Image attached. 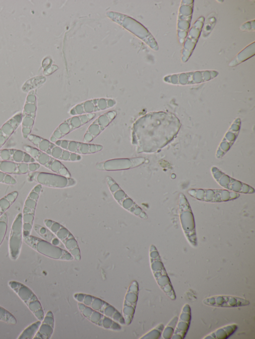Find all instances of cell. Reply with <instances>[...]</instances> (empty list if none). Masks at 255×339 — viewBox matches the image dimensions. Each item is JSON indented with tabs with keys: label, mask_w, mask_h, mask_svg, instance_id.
Instances as JSON below:
<instances>
[{
	"label": "cell",
	"mask_w": 255,
	"mask_h": 339,
	"mask_svg": "<svg viewBox=\"0 0 255 339\" xmlns=\"http://www.w3.org/2000/svg\"><path fill=\"white\" fill-rule=\"evenodd\" d=\"M0 321L9 325H15L17 320L14 316L8 310L0 306Z\"/></svg>",
	"instance_id": "25"
},
{
	"label": "cell",
	"mask_w": 255,
	"mask_h": 339,
	"mask_svg": "<svg viewBox=\"0 0 255 339\" xmlns=\"http://www.w3.org/2000/svg\"><path fill=\"white\" fill-rule=\"evenodd\" d=\"M36 148L56 159L66 161H77L81 157L59 147L54 142L34 134H29L27 138Z\"/></svg>",
	"instance_id": "1"
},
{
	"label": "cell",
	"mask_w": 255,
	"mask_h": 339,
	"mask_svg": "<svg viewBox=\"0 0 255 339\" xmlns=\"http://www.w3.org/2000/svg\"><path fill=\"white\" fill-rule=\"evenodd\" d=\"M8 226V216L5 213L0 218V246L5 236Z\"/></svg>",
	"instance_id": "26"
},
{
	"label": "cell",
	"mask_w": 255,
	"mask_h": 339,
	"mask_svg": "<svg viewBox=\"0 0 255 339\" xmlns=\"http://www.w3.org/2000/svg\"><path fill=\"white\" fill-rule=\"evenodd\" d=\"M163 329V325L162 324H160L144 336L147 337V338L158 339L160 337Z\"/></svg>",
	"instance_id": "29"
},
{
	"label": "cell",
	"mask_w": 255,
	"mask_h": 339,
	"mask_svg": "<svg viewBox=\"0 0 255 339\" xmlns=\"http://www.w3.org/2000/svg\"><path fill=\"white\" fill-rule=\"evenodd\" d=\"M116 115V111H112L96 118L88 127L84 135L83 142L90 143L97 138L111 123Z\"/></svg>",
	"instance_id": "11"
},
{
	"label": "cell",
	"mask_w": 255,
	"mask_h": 339,
	"mask_svg": "<svg viewBox=\"0 0 255 339\" xmlns=\"http://www.w3.org/2000/svg\"><path fill=\"white\" fill-rule=\"evenodd\" d=\"M138 285L136 281H133L127 292L125 297L123 308V317L125 324H130L134 313V310L138 298Z\"/></svg>",
	"instance_id": "15"
},
{
	"label": "cell",
	"mask_w": 255,
	"mask_h": 339,
	"mask_svg": "<svg viewBox=\"0 0 255 339\" xmlns=\"http://www.w3.org/2000/svg\"><path fill=\"white\" fill-rule=\"evenodd\" d=\"M41 321H37L31 324L27 327L20 334L18 339H33L36 334Z\"/></svg>",
	"instance_id": "24"
},
{
	"label": "cell",
	"mask_w": 255,
	"mask_h": 339,
	"mask_svg": "<svg viewBox=\"0 0 255 339\" xmlns=\"http://www.w3.org/2000/svg\"><path fill=\"white\" fill-rule=\"evenodd\" d=\"M18 196V191H13L0 198V218L14 203Z\"/></svg>",
	"instance_id": "22"
},
{
	"label": "cell",
	"mask_w": 255,
	"mask_h": 339,
	"mask_svg": "<svg viewBox=\"0 0 255 339\" xmlns=\"http://www.w3.org/2000/svg\"><path fill=\"white\" fill-rule=\"evenodd\" d=\"M54 319L51 311H48L41 321L39 328L33 339H49L54 329Z\"/></svg>",
	"instance_id": "20"
},
{
	"label": "cell",
	"mask_w": 255,
	"mask_h": 339,
	"mask_svg": "<svg viewBox=\"0 0 255 339\" xmlns=\"http://www.w3.org/2000/svg\"><path fill=\"white\" fill-rule=\"evenodd\" d=\"M42 190V185L36 184L30 190L25 200L22 212L23 237L30 235L38 200Z\"/></svg>",
	"instance_id": "4"
},
{
	"label": "cell",
	"mask_w": 255,
	"mask_h": 339,
	"mask_svg": "<svg viewBox=\"0 0 255 339\" xmlns=\"http://www.w3.org/2000/svg\"><path fill=\"white\" fill-rule=\"evenodd\" d=\"M24 150L28 153L40 165L57 174L70 176L66 168L58 160L40 151L36 147L29 145L23 146Z\"/></svg>",
	"instance_id": "5"
},
{
	"label": "cell",
	"mask_w": 255,
	"mask_h": 339,
	"mask_svg": "<svg viewBox=\"0 0 255 339\" xmlns=\"http://www.w3.org/2000/svg\"><path fill=\"white\" fill-rule=\"evenodd\" d=\"M24 243L31 249L48 257L56 259H66L63 250L45 241L31 235L23 237Z\"/></svg>",
	"instance_id": "7"
},
{
	"label": "cell",
	"mask_w": 255,
	"mask_h": 339,
	"mask_svg": "<svg viewBox=\"0 0 255 339\" xmlns=\"http://www.w3.org/2000/svg\"><path fill=\"white\" fill-rule=\"evenodd\" d=\"M96 114L89 113L71 117L62 122L52 134L50 141L54 142L71 132L83 126L93 119Z\"/></svg>",
	"instance_id": "6"
},
{
	"label": "cell",
	"mask_w": 255,
	"mask_h": 339,
	"mask_svg": "<svg viewBox=\"0 0 255 339\" xmlns=\"http://www.w3.org/2000/svg\"><path fill=\"white\" fill-rule=\"evenodd\" d=\"M62 148L77 154H92L101 151L103 147L99 144L60 139L54 142Z\"/></svg>",
	"instance_id": "12"
},
{
	"label": "cell",
	"mask_w": 255,
	"mask_h": 339,
	"mask_svg": "<svg viewBox=\"0 0 255 339\" xmlns=\"http://www.w3.org/2000/svg\"><path fill=\"white\" fill-rule=\"evenodd\" d=\"M237 324L228 325L220 328L211 334L208 335L204 339H226L232 336L237 330Z\"/></svg>",
	"instance_id": "21"
},
{
	"label": "cell",
	"mask_w": 255,
	"mask_h": 339,
	"mask_svg": "<svg viewBox=\"0 0 255 339\" xmlns=\"http://www.w3.org/2000/svg\"><path fill=\"white\" fill-rule=\"evenodd\" d=\"M78 306L81 314L96 325L106 329L115 331L121 330L122 327L119 323L105 315L80 302L78 303Z\"/></svg>",
	"instance_id": "10"
},
{
	"label": "cell",
	"mask_w": 255,
	"mask_h": 339,
	"mask_svg": "<svg viewBox=\"0 0 255 339\" xmlns=\"http://www.w3.org/2000/svg\"><path fill=\"white\" fill-rule=\"evenodd\" d=\"M0 183L14 185L17 183V181L11 175L0 171Z\"/></svg>",
	"instance_id": "28"
},
{
	"label": "cell",
	"mask_w": 255,
	"mask_h": 339,
	"mask_svg": "<svg viewBox=\"0 0 255 339\" xmlns=\"http://www.w3.org/2000/svg\"><path fill=\"white\" fill-rule=\"evenodd\" d=\"M23 239L22 213L15 216L11 225L8 240V251L10 259L16 260L19 257Z\"/></svg>",
	"instance_id": "8"
},
{
	"label": "cell",
	"mask_w": 255,
	"mask_h": 339,
	"mask_svg": "<svg viewBox=\"0 0 255 339\" xmlns=\"http://www.w3.org/2000/svg\"><path fill=\"white\" fill-rule=\"evenodd\" d=\"M27 179L41 185L52 187H61L75 183L74 179L63 175L36 171L28 173Z\"/></svg>",
	"instance_id": "9"
},
{
	"label": "cell",
	"mask_w": 255,
	"mask_h": 339,
	"mask_svg": "<svg viewBox=\"0 0 255 339\" xmlns=\"http://www.w3.org/2000/svg\"><path fill=\"white\" fill-rule=\"evenodd\" d=\"M203 303L209 306L220 308H234L248 306L250 301L245 298L231 295H216L206 298Z\"/></svg>",
	"instance_id": "13"
},
{
	"label": "cell",
	"mask_w": 255,
	"mask_h": 339,
	"mask_svg": "<svg viewBox=\"0 0 255 339\" xmlns=\"http://www.w3.org/2000/svg\"><path fill=\"white\" fill-rule=\"evenodd\" d=\"M74 297L79 302L110 318L120 325H125V319L121 314L114 307L104 300L82 293H76Z\"/></svg>",
	"instance_id": "3"
},
{
	"label": "cell",
	"mask_w": 255,
	"mask_h": 339,
	"mask_svg": "<svg viewBox=\"0 0 255 339\" xmlns=\"http://www.w3.org/2000/svg\"><path fill=\"white\" fill-rule=\"evenodd\" d=\"M142 161L138 158L115 159L101 163L98 168L108 170L127 169L137 166Z\"/></svg>",
	"instance_id": "19"
},
{
	"label": "cell",
	"mask_w": 255,
	"mask_h": 339,
	"mask_svg": "<svg viewBox=\"0 0 255 339\" xmlns=\"http://www.w3.org/2000/svg\"><path fill=\"white\" fill-rule=\"evenodd\" d=\"M40 167L37 162L22 163L0 161V171L10 175L28 174L36 171Z\"/></svg>",
	"instance_id": "14"
},
{
	"label": "cell",
	"mask_w": 255,
	"mask_h": 339,
	"mask_svg": "<svg viewBox=\"0 0 255 339\" xmlns=\"http://www.w3.org/2000/svg\"><path fill=\"white\" fill-rule=\"evenodd\" d=\"M113 103H110L109 100H94L90 102H86L80 106H77L70 111L71 115H82L83 113L89 114L91 112L104 110L112 106Z\"/></svg>",
	"instance_id": "18"
},
{
	"label": "cell",
	"mask_w": 255,
	"mask_h": 339,
	"mask_svg": "<svg viewBox=\"0 0 255 339\" xmlns=\"http://www.w3.org/2000/svg\"><path fill=\"white\" fill-rule=\"evenodd\" d=\"M0 161L22 163L36 162L35 160L25 151L15 149L0 150Z\"/></svg>",
	"instance_id": "17"
},
{
	"label": "cell",
	"mask_w": 255,
	"mask_h": 339,
	"mask_svg": "<svg viewBox=\"0 0 255 339\" xmlns=\"http://www.w3.org/2000/svg\"><path fill=\"white\" fill-rule=\"evenodd\" d=\"M191 320V313L190 306L186 304L181 312L178 322L176 325L171 339H183L185 338Z\"/></svg>",
	"instance_id": "16"
},
{
	"label": "cell",
	"mask_w": 255,
	"mask_h": 339,
	"mask_svg": "<svg viewBox=\"0 0 255 339\" xmlns=\"http://www.w3.org/2000/svg\"><path fill=\"white\" fill-rule=\"evenodd\" d=\"M177 321L178 318L176 316L174 317L164 329L162 335L164 339H168L171 338Z\"/></svg>",
	"instance_id": "27"
},
{
	"label": "cell",
	"mask_w": 255,
	"mask_h": 339,
	"mask_svg": "<svg viewBox=\"0 0 255 339\" xmlns=\"http://www.w3.org/2000/svg\"><path fill=\"white\" fill-rule=\"evenodd\" d=\"M8 285L25 304L35 318L42 321L44 317V311L34 292L28 286L17 281H9Z\"/></svg>",
	"instance_id": "2"
},
{
	"label": "cell",
	"mask_w": 255,
	"mask_h": 339,
	"mask_svg": "<svg viewBox=\"0 0 255 339\" xmlns=\"http://www.w3.org/2000/svg\"><path fill=\"white\" fill-rule=\"evenodd\" d=\"M33 228L35 231L41 237H43L45 241L51 243L55 246L59 245V241L54 234L48 229L43 226L36 224L33 225Z\"/></svg>",
	"instance_id": "23"
}]
</instances>
